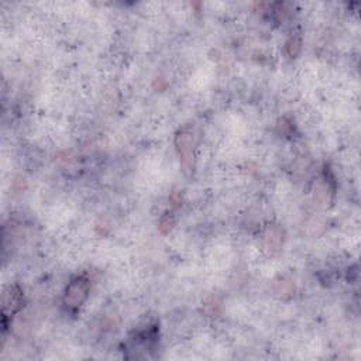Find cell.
Here are the masks:
<instances>
[{"mask_svg": "<svg viewBox=\"0 0 361 361\" xmlns=\"http://www.w3.org/2000/svg\"><path fill=\"white\" fill-rule=\"evenodd\" d=\"M88 294H89V282H88L87 278L80 277L68 285L66 293H65V298H64V304L68 309L77 311L87 301Z\"/></svg>", "mask_w": 361, "mask_h": 361, "instance_id": "1", "label": "cell"}]
</instances>
